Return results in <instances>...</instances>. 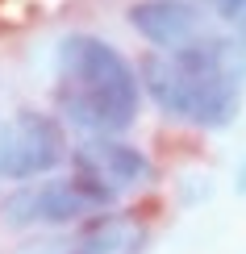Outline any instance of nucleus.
Instances as JSON below:
<instances>
[{"instance_id":"nucleus-1","label":"nucleus","mask_w":246,"mask_h":254,"mask_svg":"<svg viewBox=\"0 0 246 254\" xmlns=\"http://www.w3.org/2000/svg\"><path fill=\"white\" fill-rule=\"evenodd\" d=\"M55 109L83 133H125L142 109L138 67L117 46L92 34H71L59 42V88Z\"/></svg>"},{"instance_id":"nucleus-2","label":"nucleus","mask_w":246,"mask_h":254,"mask_svg":"<svg viewBox=\"0 0 246 254\" xmlns=\"http://www.w3.org/2000/svg\"><path fill=\"white\" fill-rule=\"evenodd\" d=\"M138 79L159 113H167L171 121L196 125V129H226V125H234L242 104L238 79L188 71L171 50H151L138 63Z\"/></svg>"},{"instance_id":"nucleus-3","label":"nucleus","mask_w":246,"mask_h":254,"mask_svg":"<svg viewBox=\"0 0 246 254\" xmlns=\"http://www.w3.org/2000/svg\"><path fill=\"white\" fill-rule=\"evenodd\" d=\"M67 154L71 150H67V137H63V125L50 113L21 109L0 129V175L13 179V184L50 175Z\"/></svg>"},{"instance_id":"nucleus-4","label":"nucleus","mask_w":246,"mask_h":254,"mask_svg":"<svg viewBox=\"0 0 246 254\" xmlns=\"http://www.w3.org/2000/svg\"><path fill=\"white\" fill-rule=\"evenodd\" d=\"M8 225H67V221H80L96 213L92 200L83 196L80 179H46V184H25L17 188L13 196L0 204Z\"/></svg>"},{"instance_id":"nucleus-5","label":"nucleus","mask_w":246,"mask_h":254,"mask_svg":"<svg viewBox=\"0 0 246 254\" xmlns=\"http://www.w3.org/2000/svg\"><path fill=\"white\" fill-rule=\"evenodd\" d=\"M67 158L76 163V171L104 179L117 192H134V188L155 179V163L138 146H130L121 133H83V142L71 146Z\"/></svg>"},{"instance_id":"nucleus-6","label":"nucleus","mask_w":246,"mask_h":254,"mask_svg":"<svg viewBox=\"0 0 246 254\" xmlns=\"http://www.w3.org/2000/svg\"><path fill=\"white\" fill-rule=\"evenodd\" d=\"M130 25L155 50H179L192 38L205 34V13L192 0H134L130 4Z\"/></svg>"},{"instance_id":"nucleus-7","label":"nucleus","mask_w":246,"mask_h":254,"mask_svg":"<svg viewBox=\"0 0 246 254\" xmlns=\"http://www.w3.org/2000/svg\"><path fill=\"white\" fill-rule=\"evenodd\" d=\"M67 254H146V225L121 213H104L80 229Z\"/></svg>"},{"instance_id":"nucleus-8","label":"nucleus","mask_w":246,"mask_h":254,"mask_svg":"<svg viewBox=\"0 0 246 254\" xmlns=\"http://www.w3.org/2000/svg\"><path fill=\"white\" fill-rule=\"evenodd\" d=\"M200 4H205L217 21L234 25V29H238V38L246 42V0H200Z\"/></svg>"},{"instance_id":"nucleus-9","label":"nucleus","mask_w":246,"mask_h":254,"mask_svg":"<svg viewBox=\"0 0 246 254\" xmlns=\"http://www.w3.org/2000/svg\"><path fill=\"white\" fill-rule=\"evenodd\" d=\"M234 192L246 196V163H242V171H238V184H234Z\"/></svg>"},{"instance_id":"nucleus-10","label":"nucleus","mask_w":246,"mask_h":254,"mask_svg":"<svg viewBox=\"0 0 246 254\" xmlns=\"http://www.w3.org/2000/svg\"><path fill=\"white\" fill-rule=\"evenodd\" d=\"M192 4H200V0H192Z\"/></svg>"}]
</instances>
